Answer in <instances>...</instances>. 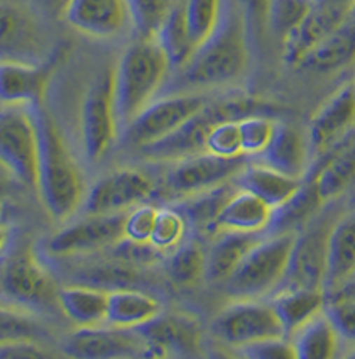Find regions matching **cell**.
<instances>
[{
    "mask_svg": "<svg viewBox=\"0 0 355 359\" xmlns=\"http://www.w3.org/2000/svg\"><path fill=\"white\" fill-rule=\"evenodd\" d=\"M109 292L92 285L75 283L58 288V305L76 327H93L105 324Z\"/></svg>",
    "mask_w": 355,
    "mask_h": 359,
    "instance_id": "26",
    "label": "cell"
},
{
    "mask_svg": "<svg viewBox=\"0 0 355 359\" xmlns=\"http://www.w3.org/2000/svg\"><path fill=\"white\" fill-rule=\"evenodd\" d=\"M63 351L81 359L137 358L146 354V341L137 329L102 324L76 329L63 341Z\"/></svg>",
    "mask_w": 355,
    "mask_h": 359,
    "instance_id": "15",
    "label": "cell"
},
{
    "mask_svg": "<svg viewBox=\"0 0 355 359\" xmlns=\"http://www.w3.org/2000/svg\"><path fill=\"white\" fill-rule=\"evenodd\" d=\"M309 7L312 0H269L267 31L284 41L289 32L300 26Z\"/></svg>",
    "mask_w": 355,
    "mask_h": 359,
    "instance_id": "41",
    "label": "cell"
},
{
    "mask_svg": "<svg viewBox=\"0 0 355 359\" xmlns=\"http://www.w3.org/2000/svg\"><path fill=\"white\" fill-rule=\"evenodd\" d=\"M112 256L120 263L129 264V266H148L154 264L166 256V252L159 251L151 243H139L127 238H122L118 243L113 244Z\"/></svg>",
    "mask_w": 355,
    "mask_h": 359,
    "instance_id": "44",
    "label": "cell"
},
{
    "mask_svg": "<svg viewBox=\"0 0 355 359\" xmlns=\"http://www.w3.org/2000/svg\"><path fill=\"white\" fill-rule=\"evenodd\" d=\"M169 252L171 255L166 259V271L174 283L191 287L205 278L207 251L198 241L185 239Z\"/></svg>",
    "mask_w": 355,
    "mask_h": 359,
    "instance_id": "36",
    "label": "cell"
},
{
    "mask_svg": "<svg viewBox=\"0 0 355 359\" xmlns=\"http://www.w3.org/2000/svg\"><path fill=\"white\" fill-rule=\"evenodd\" d=\"M232 182L239 189L254 194L256 197L266 202L271 209H276L300 189L303 180L288 177L264 163H247Z\"/></svg>",
    "mask_w": 355,
    "mask_h": 359,
    "instance_id": "25",
    "label": "cell"
},
{
    "mask_svg": "<svg viewBox=\"0 0 355 359\" xmlns=\"http://www.w3.org/2000/svg\"><path fill=\"white\" fill-rule=\"evenodd\" d=\"M158 207L153 203H139L124 215V238L139 241V243H149L151 234L154 229Z\"/></svg>",
    "mask_w": 355,
    "mask_h": 359,
    "instance_id": "45",
    "label": "cell"
},
{
    "mask_svg": "<svg viewBox=\"0 0 355 359\" xmlns=\"http://www.w3.org/2000/svg\"><path fill=\"white\" fill-rule=\"evenodd\" d=\"M39 342L20 341L0 344V358H50L53 354L46 353Z\"/></svg>",
    "mask_w": 355,
    "mask_h": 359,
    "instance_id": "49",
    "label": "cell"
},
{
    "mask_svg": "<svg viewBox=\"0 0 355 359\" xmlns=\"http://www.w3.org/2000/svg\"><path fill=\"white\" fill-rule=\"evenodd\" d=\"M240 354L251 359H296L295 349L288 337H271L240 348Z\"/></svg>",
    "mask_w": 355,
    "mask_h": 359,
    "instance_id": "47",
    "label": "cell"
},
{
    "mask_svg": "<svg viewBox=\"0 0 355 359\" xmlns=\"http://www.w3.org/2000/svg\"><path fill=\"white\" fill-rule=\"evenodd\" d=\"M34 4L39 7L41 11L48 12L50 15H55V18H63L69 0H34Z\"/></svg>",
    "mask_w": 355,
    "mask_h": 359,
    "instance_id": "51",
    "label": "cell"
},
{
    "mask_svg": "<svg viewBox=\"0 0 355 359\" xmlns=\"http://www.w3.org/2000/svg\"><path fill=\"white\" fill-rule=\"evenodd\" d=\"M355 61V14L332 34L316 44L308 55L301 58L296 67L316 73H335L350 67Z\"/></svg>",
    "mask_w": 355,
    "mask_h": 359,
    "instance_id": "23",
    "label": "cell"
},
{
    "mask_svg": "<svg viewBox=\"0 0 355 359\" xmlns=\"http://www.w3.org/2000/svg\"><path fill=\"white\" fill-rule=\"evenodd\" d=\"M354 9V0H312V7L300 26L283 41L284 61L300 63L305 55L342 26Z\"/></svg>",
    "mask_w": 355,
    "mask_h": 359,
    "instance_id": "16",
    "label": "cell"
},
{
    "mask_svg": "<svg viewBox=\"0 0 355 359\" xmlns=\"http://www.w3.org/2000/svg\"><path fill=\"white\" fill-rule=\"evenodd\" d=\"M7 215H9V210H7L6 203H4V202H0V224H4V222H6Z\"/></svg>",
    "mask_w": 355,
    "mask_h": 359,
    "instance_id": "54",
    "label": "cell"
},
{
    "mask_svg": "<svg viewBox=\"0 0 355 359\" xmlns=\"http://www.w3.org/2000/svg\"><path fill=\"white\" fill-rule=\"evenodd\" d=\"M48 39L39 20L27 7L0 0V61L43 63Z\"/></svg>",
    "mask_w": 355,
    "mask_h": 359,
    "instance_id": "14",
    "label": "cell"
},
{
    "mask_svg": "<svg viewBox=\"0 0 355 359\" xmlns=\"http://www.w3.org/2000/svg\"><path fill=\"white\" fill-rule=\"evenodd\" d=\"M211 334L235 349L271 337H286L271 304L257 299H235L223 307L211 322Z\"/></svg>",
    "mask_w": 355,
    "mask_h": 359,
    "instance_id": "8",
    "label": "cell"
},
{
    "mask_svg": "<svg viewBox=\"0 0 355 359\" xmlns=\"http://www.w3.org/2000/svg\"><path fill=\"white\" fill-rule=\"evenodd\" d=\"M171 70L168 53L158 39H139L122 53L113 70V105L118 130L156 99Z\"/></svg>",
    "mask_w": 355,
    "mask_h": 359,
    "instance_id": "2",
    "label": "cell"
},
{
    "mask_svg": "<svg viewBox=\"0 0 355 359\" xmlns=\"http://www.w3.org/2000/svg\"><path fill=\"white\" fill-rule=\"evenodd\" d=\"M354 85H355V80H354Z\"/></svg>",
    "mask_w": 355,
    "mask_h": 359,
    "instance_id": "57",
    "label": "cell"
},
{
    "mask_svg": "<svg viewBox=\"0 0 355 359\" xmlns=\"http://www.w3.org/2000/svg\"><path fill=\"white\" fill-rule=\"evenodd\" d=\"M247 38L259 41L267 31V6L269 0H239Z\"/></svg>",
    "mask_w": 355,
    "mask_h": 359,
    "instance_id": "48",
    "label": "cell"
},
{
    "mask_svg": "<svg viewBox=\"0 0 355 359\" xmlns=\"http://www.w3.org/2000/svg\"><path fill=\"white\" fill-rule=\"evenodd\" d=\"M188 38L195 51L218 29L223 18V0H183Z\"/></svg>",
    "mask_w": 355,
    "mask_h": 359,
    "instance_id": "35",
    "label": "cell"
},
{
    "mask_svg": "<svg viewBox=\"0 0 355 359\" xmlns=\"http://www.w3.org/2000/svg\"><path fill=\"white\" fill-rule=\"evenodd\" d=\"M124 214H85L46 241V252L58 258L83 256L112 248L124 238Z\"/></svg>",
    "mask_w": 355,
    "mask_h": 359,
    "instance_id": "12",
    "label": "cell"
},
{
    "mask_svg": "<svg viewBox=\"0 0 355 359\" xmlns=\"http://www.w3.org/2000/svg\"><path fill=\"white\" fill-rule=\"evenodd\" d=\"M276 121L266 114H251L239 119L240 148L246 156H259L271 141Z\"/></svg>",
    "mask_w": 355,
    "mask_h": 359,
    "instance_id": "42",
    "label": "cell"
},
{
    "mask_svg": "<svg viewBox=\"0 0 355 359\" xmlns=\"http://www.w3.org/2000/svg\"><path fill=\"white\" fill-rule=\"evenodd\" d=\"M176 0H127L130 24L139 39H156Z\"/></svg>",
    "mask_w": 355,
    "mask_h": 359,
    "instance_id": "39",
    "label": "cell"
},
{
    "mask_svg": "<svg viewBox=\"0 0 355 359\" xmlns=\"http://www.w3.org/2000/svg\"><path fill=\"white\" fill-rule=\"evenodd\" d=\"M330 299H355V269L335 288L328 290Z\"/></svg>",
    "mask_w": 355,
    "mask_h": 359,
    "instance_id": "50",
    "label": "cell"
},
{
    "mask_svg": "<svg viewBox=\"0 0 355 359\" xmlns=\"http://www.w3.org/2000/svg\"><path fill=\"white\" fill-rule=\"evenodd\" d=\"M9 236H11L9 229H7L4 224H0V255H2V251L6 250L7 243H9Z\"/></svg>",
    "mask_w": 355,
    "mask_h": 359,
    "instance_id": "53",
    "label": "cell"
},
{
    "mask_svg": "<svg viewBox=\"0 0 355 359\" xmlns=\"http://www.w3.org/2000/svg\"><path fill=\"white\" fill-rule=\"evenodd\" d=\"M269 107L254 97L234 95L227 99L208 102L200 112L186 121L178 130L165 140L139 148L142 158L149 161H178L181 158L205 153V140L211 126L223 119H240L251 114H264Z\"/></svg>",
    "mask_w": 355,
    "mask_h": 359,
    "instance_id": "4",
    "label": "cell"
},
{
    "mask_svg": "<svg viewBox=\"0 0 355 359\" xmlns=\"http://www.w3.org/2000/svg\"><path fill=\"white\" fill-rule=\"evenodd\" d=\"M46 336L43 322L31 309L15 304H0V344L20 341H36Z\"/></svg>",
    "mask_w": 355,
    "mask_h": 359,
    "instance_id": "37",
    "label": "cell"
},
{
    "mask_svg": "<svg viewBox=\"0 0 355 359\" xmlns=\"http://www.w3.org/2000/svg\"><path fill=\"white\" fill-rule=\"evenodd\" d=\"M323 312L338 337L355 344V299H330L325 302Z\"/></svg>",
    "mask_w": 355,
    "mask_h": 359,
    "instance_id": "46",
    "label": "cell"
},
{
    "mask_svg": "<svg viewBox=\"0 0 355 359\" xmlns=\"http://www.w3.org/2000/svg\"><path fill=\"white\" fill-rule=\"evenodd\" d=\"M295 238V232L264 236L223 281L228 295L232 299H260L271 295L286 271Z\"/></svg>",
    "mask_w": 355,
    "mask_h": 359,
    "instance_id": "5",
    "label": "cell"
},
{
    "mask_svg": "<svg viewBox=\"0 0 355 359\" xmlns=\"http://www.w3.org/2000/svg\"><path fill=\"white\" fill-rule=\"evenodd\" d=\"M9 171L0 168V202H6L7 194H9L11 182H9Z\"/></svg>",
    "mask_w": 355,
    "mask_h": 359,
    "instance_id": "52",
    "label": "cell"
},
{
    "mask_svg": "<svg viewBox=\"0 0 355 359\" xmlns=\"http://www.w3.org/2000/svg\"><path fill=\"white\" fill-rule=\"evenodd\" d=\"M239 189L234 182H225L214 189L200 191V194L190 195V197L179 200L176 205L183 212L188 224H193L198 231L214 232L215 234V220H217L220 210L225 205L228 198Z\"/></svg>",
    "mask_w": 355,
    "mask_h": 359,
    "instance_id": "34",
    "label": "cell"
},
{
    "mask_svg": "<svg viewBox=\"0 0 355 359\" xmlns=\"http://www.w3.org/2000/svg\"><path fill=\"white\" fill-rule=\"evenodd\" d=\"M55 61L22 63V61H0V104L29 105L43 104L50 85Z\"/></svg>",
    "mask_w": 355,
    "mask_h": 359,
    "instance_id": "20",
    "label": "cell"
},
{
    "mask_svg": "<svg viewBox=\"0 0 355 359\" xmlns=\"http://www.w3.org/2000/svg\"><path fill=\"white\" fill-rule=\"evenodd\" d=\"M146 341L144 356H193L200 351L202 330L193 317L185 313H159L137 327Z\"/></svg>",
    "mask_w": 355,
    "mask_h": 359,
    "instance_id": "19",
    "label": "cell"
},
{
    "mask_svg": "<svg viewBox=\"0 0 355 359\" xmlns=\"http://www.w3.org/2000/svg\"><path fill=\"white\" fill-rule=\"evenodd\" d=\"M186 229L188 220L178 207H161L158 209L149 243L159 251L169 252L185 241Z\"/></svg>",
    "mask_w": 355,
    "mask_h": 359,
    "instance_id": "40",
    "label": "cell"
},
{
    "mask_svg": "<svg viewBox=\"0 0 355 359\" xmlns=\"http://www.w3.org/2000/svg\"><path fill=\"white\" fill-rule=\"evenodd\" d=\"M0 168H4V166H2V165H0ZM4 170H6V168H4Z\"/></svg>",
    "mask_w": 355,
    "mask_h": 359,
    "instance_id": "55",
    "label": "cell"
},
{
    "mask_svg": "<svg viewBox=\"0 0 355 359\" xmlns=\"http://www.w3.org/2000/svg\"><path fill=\"white\" fill-rule=\"evenodd\" d=\"M208 102L210 99L207 95L197 92H183L158 100L154 99L122 130L124 140L137 149L165 140L200 112Z\"/></svg>",
    "mask_w": 355,
    "mask_h": 359,
    "instance_id": "9",
    "label": "cell"
},
{
    "mask_svg": "<svg viewBox=\"0 0 355 359\" xmlns=\"http://www.w3.org/2000/svg\"><path fill=\"white\" fill-rule=\"evenodd\" d=\"M266 236V232L220 231L207 251L205 278L214 283L225 281L244 256Z\"/></svg>",
    "mask_w": 355,
    "mask_h": 359,
    "instance_id": "24",
    "label": "cell"
},
{
    "mask_svg": "<svg viewBox=\"0 0 355 359\" xmlns=\"http://www.w3.org/2000/svg\"><path fill=\"white\" fill-rule=\"evenodd\" d=\"M354 6H355V0H354Z\"/></svg>",
    "mask_w": 355,
    "mask_h": 359,
    "instance_id": "56",
    "label": "cell"
},
{
    "mask_svg": "<svg viewBox=\"0 0 355 359\" xmlns=\"http://www.w3.org/2000/svg\"><path fill=\"white\" fill-rule=\"evenodd\" d=\"M272 209L251 191L237 189L215 220V234L220 231L266 232Z\"/></svg>",
    "mask_w": 355,
    "mask_h": 359,
    "instance_id": "28",
    "label": "cell"
},
{
    "mask_svg": "<svg viewBox=\"0 0 355 359\" xmlns=\"http://www.w3.org/2000/svg\"><path fill=\"white\" fill-rule=\"evenodd\" d=\"M156 39L168 53L171 67L183 68L188 63V60L193 56L195 48L188 38L185 14H183V0H176Z\"/></svg>",
    "mask_w": 355,
    "mask_h": 359,
    "instance_id": "38",
    "label": "cell"
},
{
    "mask_svg": "<svg viewBox=\"0 0 355 359\" xmlns=\"http://www.w3.org/2000/svg\"><path fill=\"white\" fill-rule=\"evenodd\" d=\"M205 153L222 158L240 156L242 148H240L239 119H223L211 126L205 140Z\"/></svg>",
    "mask_w": 355,
    "mask_h": 359,
    "instance_id": "43",
    "label": "cell"
},
{
    "mask_svg": "<svg viewBox=\"0 0 355 359\" xmlns=\"http://www.w3.org/2000/svg\"><path fill=\"white\" fill-rule=\"evenodd\" d=\"M249 156L240 154L235 158L215 156L211 153H198L193 156L173 161L166 173L165 189L169 195L186 198L234 180L235 175L247 165Z\"/></svg>",
    "mask_w": 355,
    "mask_h": 359,
    "instance_id": "11",
    "label": "cell"
},
{
    "mask_svg": "<svg viewBox=\"0 0 355 359\" xmlns=\"http://www.w3.org/2000/svg\"><path fill=\"white\" fill-rule=\"evenodd\" d=\"M0 165L24 185L38 189L39 126L34 107L0 104Z\"/></svg>",
    "mask_w": 355,
    "mask_h": 359,
    "instance_id": "6",
    "label": "cell"
},
{
    "mask_svg": "<svg viewBox=\"0 0 355 359\" xmlns=\"http://www.w3.org/2000/svg\"><path fill=\"white\" fill-rule=\"evenodd\" d=\"M269 304L283 324L284 336L289 337L300 325L323 310L325 293L321 288H283L271 293Z\"/></svg>",
    "mask_w": 355,
    "mask_h": 359,
    "instance_id": "30",
    "label": "cell"
},
{
    "mask_svg": "<svg viewBox=\"0 0 355 359\" xmlns=\"http://www.w3.org/2000/svg\"><path fill=\"white\" fill-rule=\"evenodd\" d=\"M58 285L32 250L15 252L0 271V292L11 304L38 309L56 302Z\"/></svg>",
    "mask_w": 355,
    "mask_h": 359,
    "instance_id": "10",
    "label": "cell"
},
{
    "mask_svg": "<svg viewBox=\"0 0 355 359\" xmlns=\"http://www.w3.org/2000/svg\"><path fill=\"white\" fill-rule=\"evenodd\" d=\"M249 63V38L242 12L223 14L218 29L181 68L186 88L203 90L230 83L242 76Z\"/></svg>",
    "mask_w": 355,
    "mask_h": 359,
    "instance_id": "3",
    "label": "cell"
},
{
    "mask_svg": "<svg viewBox=\"0 0 355 359\" xmlns=\"http://www.w3.org/2000/svg\"><path fill=\"white\" fill-rule=\"evenodd\" d=\"M257 158L260 163L288 177L305 180L312 158L308 136H305L295 126L276 121L271 141Z\"/></svg>",
    "mask_w": 355,
    "mask_h": 359,
    "instance_id": "22",
    "label": "cell"
},
{
    "mask_svg": "<svg viewBox=\"0 0 355 359\" xmlns=\"http://www.w3.org/2000/svg\"><path fill=\"white\" fill-rule=\"evenodd\" d=\"M162 312L161 304L153 295L132 288H113L107 297V319L112 327L137 329Z\"/></svg>",
    "mask_w": 355,
    "mask_h": 359,
    "instance_id": "29",
    "label": "cell"
},
{
    "mask_svg": "<svg viewBox=\"0 0 355 359\" xmlns=\"http://www.w3.org/2000/svg\"><path fill=\"white\" fill-rule=\"evenodd\" d=\"M34 109L39 126V168L36 190L53 217L58 220L69 219L81 209L87 195L83 175L55 121L41 110V105Z\"/></svg>",
    "mask_w": 355,
    "mask_h": 359,
    "instance_id": "1",
    "label": "cell"
},
{
    "mask_svg": "<svg viewBox=\"0 0 355 359\" xmlns=\"http://www.w3.org/2000/svg\"><path fill=\"white\" fill-rule=\"evenodd\" d=\"M118 133L113 105V72H102L92 81L80 110L81 149L90 163H99Z\"/></svg>",
    "mask_w": 355,
    "mask_h": 359,
    "instance_id": "7",
    "label": "cell"
},
{
    "mask_svg": "<svg viewBox=\"0 0 355 359\" xmlns=\"http://www.w3.org/2000/svg\"><path fill=\"white\" fill-rule=\"evenodd\" d=\"M64 20L90 38L109 39L130 22L127 0H69Z\"/></svg>",
    "mask_w": 355,
    "mask_h": 359,
    "instance_id": "21",
    "label": "cell"
},
{
    "mask_svg": "<svg viewBox=\"0 0 355 359\" xmlns=\"http://www.w3.org/2000/svg\"><path fill=\"white\" fill-rule=\"evenodd\" d=\"M321 203L325 202L318 194L313 178H305L300 189L286 202L272 209L266 234H288V232L298 234L315 217Z\"/></svg>",
    "mask_w": 355,
    "mask_h": 359,
    "instance_id": "27",
    "label": "cell"
},
{
    "mask_svg": "<svg viewBox=\"0 0 355 359\" xmlns=\"http://www.w3.org/2000/svg\"><path fill=\"white\" fill-rule=\"evenodd\" d=\"M288 339L291 341L296 359H330L337 354L340 337L321 310L300 325Z\"/></svg>",
    "mask_w": 355,
    "mask_h": 359,
    "instance_id": "32",
    "label": "cell"
},
{
    "mask_svg": "<svg viewBox=\"0 0 355 359\" xmlns=\"http://www.w3.org/2000/svg\"><path fill=\"white\" fill-rule=\"evenodd\" d=\"M355 269V212L342 217L326 239V275L323 287L335 288Z\"/></svg>",
    "mask_w": 355,
    "mask_h": 359,
    "instance_id": "31",
    "label": "cell"
},
{
    "mask_svg": "<svg viewBox=\"0 0 355 359\" xmlns=\"http://www.w3.org/2000/svg\"><path fill=\"white\" fill-rule=\"evenodd\" d=\"M328 232L330 229L325 226H316L312 229L305 227L298 232L289 252L286 271L276 290L323 288Z\"/></svg>",
    "mask_w": 355,
    "mask_h": 359,
    "instance_id": "18",
    "label": "cell"
},
{
    "mask_svg": "<svg viewBox=\"0 0 355 359\" xmlns=\"http://www.w3.org/2000/svg\"><path fill=\"white\" fill-rule=\"evenodd\" d=\"M355 128V85L347 81L316 110L309 124L312 156H325L340 146Z\"/></svg>",
    "mask_w": 355,
    "mask_h": 359,
    "instance_id": "17",
    "label": "cell"
},
{
    "mask_svg": "<svg viewBox=\"0 0 355 359\" xmlns=\"http://www.w3.org/2000/svg\"><path fill=\"white\" fill-rule=\"evenodd\" d=\"M154 182L137 168H120L102 177L87 191L81 205L83 214H124L146 202L154 194Z\"/></svg>",
    "mask_w": 355,
    "mask_h": 359,
    "instance_id": "13",
    "label": "cell"
},
{
    "mask_svg": "<svg viewBox=\"0 0 355 359\" xmlns=\"http://www.w3.org/2000/svg\"><path fill=\"white\" fill-rule=\"evenodd\" d=\"M306 178H313L323 202L337 198L355 185V140L342 142L315 177Z\"/></svg>",
    "mask_w": 355,
    "mask_h": 359,
    "instance_id": "33",
    "label": "cell"
}]
</instances>
